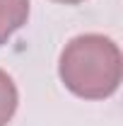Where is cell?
<instances>
[{
    "mask_svg": "<svg viewBox=\"0 0 123 126\" xmlns=\"http://www.w3.org/2000/svg\"><path fill=\"white\" fill-rule=\"evenodd\" d=\"M58 75L65 90L80 99H106L116 94L123 78L121 48L111 36L97 32L73 36L61 51Z\"/></svg>",
    "mask_w": 123,
    "mask_h": 126,
    "instance_id": "1",
    "label": "cell"
},
{
    "mask_svg": "<svg viewBox=\"0 0 123 126\" xmlns=\"http://www.w3.org/2000/svg\"><path fill=\"white\" fill-rule=\"evenodd\" d=\"M29 0H0V46H5L15 32L29 19Z\"/></svg>",
    "mask_w": 123,
    "mask_h": 126,
    "instance_id": "2",
    "label": "cell"
},
{
    "mask_svg": "<svg viewBox=\"0 0 123 126\" xmlns=\"http://www.w3.org/2000/svg\"><path fill=\"white\" fill-rule=\"evenodd\" d=\"M19 107V92L15 80L0 68V126H7Z\"/></svg>",
    "mask_w": 123,
    "mask_h": 126,
    "instance_id": "3",
    "label": "cell"
},
{
    "mask_svg": "<svg viewBox=\"0 0 123 126\" xmlns=\"http://www.w3.org/2000/svg\"><path fill=\"white\" fill-rule=\"evenodd\" d=\"M53 2H63V5H80L85 0H53Z\"/></svg>",
    "mask_w": 123,
    "mask_h": 126,
    "instance_id": "4",
    "label": "cell"
}]
</instances>
